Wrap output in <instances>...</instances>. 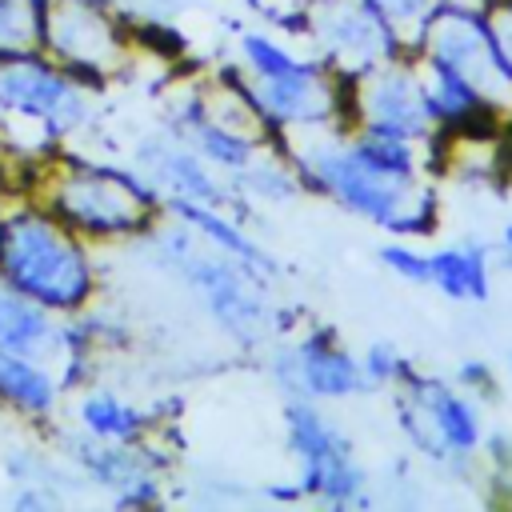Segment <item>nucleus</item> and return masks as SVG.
Segmentation results:
<instances>
[{"instance_id": "1", "label": "nucleus", "mask_w": 512, "mask_h": 512, "mask_svg": "<svg viewBox=\"0 0 512 512\" xmlns=\"http://www.w3.org/2000/svg\"><path fill=\"white\" fill-rule=\"evenodd\" d=\"M0 280L60 316H80L96 292V264L76 228L24 196L0 212Z\"/></svg>"}, {"instance_id": "2", "label": "nucleus", "mask_w": 512, "mask_h": 512, "mask_svg": "<svg viewBox=\"0 0 512 512\" xmlns=\"http://www.w3.org/2000/svg\"><path fill=\"white\" fill-rule=\"evenodd\" d=\"M24 196L44 204L84 240L140 236L160 220L164 208L160 192L140 172H120L76 156H48L32 172Z\"/></svg>"}, {"instance_id": "3", "label": "nucleus", "mask_w": 512, "mask_h": 512, "mask_svg": "<svg viewBox=\"0 0 512 512\" xmlns=\"http://www.w3.org/2000/svg\"><path fill=\"white\" fill-rule=\"evenodd\" d=\"M296 168L308 184L340 200L348 212L392 228V232H424L432 220V196L416 172H388L356 152L352 140H316L300 148Z\"/></svg>"}, {"instance_id": "4", "label": "nucleus", "mask_w": 512, "mask_h": 512, "mask_svg": "<svg viewBox=\"0 0 512 512\" xmlns=\"http://www.w3.org/2000/svg\"><path fill=\"white\" fill-rule=\"evenodd\" d=\"M152 236V260L180 276L200 304L208 308V316L240 344H256L264 340V332L272 328V312L260 296L264 280H256L252 272H244L232 256H224L220 248H212L204 236H196L184 220H172L164 228H148Z\"/></svg>"}, {"instance_id": "5", "label": "nucleus", "mask_w": 512, "mask_h": 512, "mask_svg": "<svg viewBox=\"0 0 512 512\" xmlns=\"http://www.w3.org/2000/svg\"><path fill=\"white\" fill-rule=\"evenodd\" d=\"M0 116L36 124L44 140L72 136L92 120V84L56 64L44 48L0 56Z\"/></svg>"}, {"instance_id": "6", "label": "nucleus", "mask_w": 512, "mask_h": 512, "mask_svg": "<svg viewBox=\"0 0 512 512\" xmlns=\"http://www.w3.org/2000/svg\"><path fill=\"white\" fill-rule=\"evenodd\" d=\"M40 48L96 88L128 60V28L112 0H44Z\"/></svg>"}, {"instance_id": "7", "label": "nucleus", "mask_w": 512, "mask_h": 512, "mask_svg": "<svg viewBox=\"0 0 512 512\" xmlns=\"http://www.w3.org/2000/svg\"><path fill=\"white\" fill-rule=\"evenodd\" d=\"M288 448L300 460V488L324 504H364L368 476L352 456V440L308 400H292L284 408Z\"/></svg>"}, {"instance_id": "8", "label": "nucleus", "mask_w": 512, "mask_h": 512, "mask_svg": "<svg viewBox=\"0 0 512 512\" xmlns=\"http://www.w3.org/2000/svg\"><path fill=\"white\" fill-rule=\"evenodd\" d=\"M416 48L420 56H432L460 72L492 112H512V72L500 64L480 12L436 4L424 32L416 36Z\"/></svg>"}, {"instance_id": "9", "label": "nucleus", "mask_w": 512, "mask_h": 512, "mask_svg": "<svg viewBox=\"0 0 512 512\" xmlns=\"http://www.w3.org/2000/svg\"><path fill=\"white\" fill-rule=\"evenodd\" d=\"M400 420H404L412 444L436 460H468L484 436L476 404L436 376L404 380Z\"/></svg>"}, {"instance_id": "10", "label": "nucleus", "mask_w": 512, "mask_h": 512, "mask_svg": "<svg viewBox=\"0 0 512 512\" xmlns=\"http://www.w3.org/2000/svg\"><path fill=\"white\" fill-rule=\"evenodd\" d=\"M352 116H356V124L392 128L412 140H424L436 124L424 80L404 60H384V64L352 76Z\"/></svg>"}, {"instance_id": "11", "label": "nucleus", "mask_w": 512, "mask_h": 512, "mask_svg": "<svg viewBox=\"0 0 512 512\" xmlns=\"http://www.w3.org/2000/svg\"><path fill=\"white\" fill-rule=\"evenodd\" d=\"M272 376L296 400H344L372 388L364 364L348 348H340L328 332H312L292 348H276Z\"/></svg>"}, {"instance_id": "12", "label": "nucleus", "mask_w": 512, "mask_h": 512, "mask_svg": "<svg viewBox=\"0 0 512 512\" xmlns=\"http://www.w3.org/2000/svg\"><path fill=\"white\" fill-rule=\"evenodd\" d=\"M312 32L328 60L352 68V76L396 60L400 52V36L364 0H320L312 12Z\"/></svg>"}, {"instance_id": "13", "label": "nucleus", "mask_w": 512, "mask_h": 512, "mask_svg": "<svg viewBox=\"0 0 512 512\" xmlns=\"http://www.w3.org/2000/svg\"><path fill=\"white\" fill-rule=\"evenodd\" d=\"M68 456L96 488L112 492V500L120 508H144V504L160 500L156 464L140 440L120 444V440H96L84 432V436L68 440Z\"/></svg>"}, {"instance_id": "14", "label": "nucleus", "mask_w": 512, "mask_h": 512, "mask_svg": "<svg viewBox=\"0 0 512 512\" xmlns=\"http://www.w3.org/2000/svg\"><path fill=\"white\" fill-rule=\"evenodd\" d=\"M136 172L160 192V200H200L228 204L224 184L212 176V164L184 136H148L136 148Z\"/></svg>"}, {"instance_id": "15", "label": "nucleus", "mask_w": 512, "mask_h": 512, "mask_svg": "<svg viewBox=\"0 0 512 512\" xmlns=\"http://www.w3.org/2000/svg\"><path fill=\"white\" fill-rule=\"evenodd\" d=\"M244 96L252 100L256 116L276 128H304L336 116V92L320 64H308L292 76H256Z\"/></svg>"}, {"instance_id": "16", "label": "nucleus", "mask_w": 512, "mask_h": 512, "mask_svg": "<svg viewBox=\"0 0 512 512\" xmlns=\"http://www.w3.org/2000/svg\"><path fill=\"white\" fill-rule=\"evenodd\" d=\"M0 348L36 356L44 364H56L64 356H80L76 340H72V320H64L60 312L28 300L24 292L8 288L0 280Z\"/></svg>"}, {"instance_id": "17", "label": "nucleus", "mask_w": 512, "mask_h": 512, "mask_svg": "<svg viewBox=\"0 0 512 512\" xmlns=\"http://www.w3.org/2000/svg\"><path fill=\"white\" fill-rule=\"evenodd\" d=\"M60 392L64 380L52 364L0 348V404L8 412H16L20 420H52V412L60 408Z\"/></svg>"}, {"instance_id": "18", "label": "nucleus", "mask_w": 512, "mask_h": 512, "mask_svg": "<svg viewBox=\"0 0 512 512\" xmlns=\"http://www.w3.org/2000/svg\"><path fill=\"white\" fill-rule=\"evenodd\" d=\"M164 208H168L176 220H184L196 236H204L212 248H220L224 256H232V260H236L244 272H252L256 280L276 276V260H272L236 220L220 216L216 204H200V200H164Z\"/></svg>"}, {"instance_id": "19", "label": "nucleus", "mask_w": 512, "mask_h": 512, "mask_svg": "<svg viewBox=\"0 0 512 512\" xmlns=\"http://www.w3.org/2000/svg\"><path fill=\"white\" fill-rule=\"evenodd\" d=\"M420 60H424L420 64V80H424V92H428L436 124H444V128H476L480 120L492 116V108L480 100V92L460 72H452L448 64H440L432 56H420Z\"/></svg>"}, {"instance_id": "20", "label": "nucleus", "mask_w": 512, "mask_h": 512, "mask_svg": "<svg viewBox=\"0 0 512 512\" xmlns=\"http://www.w3.org/2000/svg\"><path fill=\"white\" fill-rule=\"evenodd\" d=\"M432 260V288L448 300H488V252L480 244L440 248Z\"/></svg>"}, {"instance_id": "21", "label": "nucleus", "mask_w": 512, "mask_h": 512, "mask_svg": "<svg viewBox=\"0 0 512 512\" xmlns=\"http://www.w3.org/2000/svg\"><path fill=\"white\" fill-rule=\"evenodd\" d=\"M76 420L96 440L132 444V440H144V432H148V416L140 408L124 404L116 392H84L76 404Z\"/></svg>"}, {"instance_id": "22", "label": "nucleus", "mask_w": 512, "mask_h": 512, "mask_svg": "<svg viewBox=\"0 0 512 512\" xmlns=\"http://www.w3.org/2000/svg\"><path fill=\"white\" fill-rule=\"evenodd\" d=\"M44 36V0H0V56L36 52Z\"/></svg>"}, {"instance_id": "23", "label": "nucleus", "mask_w": 512, "mask_h": 512, "mask_svg": "<svg viewBox=\"0 0 512 512\" xmlns=\"http://www.w3.org/2000/svg\"><path fill=\"white\" fill-rule=\"evenodd\" d=\"M240 52H244V64H248L252 76H292V72L312 64V60L292 56L288 48H280L276 40H268L260 32H244L240 36Z\"/></svg>"}, {"instance_id": "24", "label": "nucleus", "mask_w": 512, "mask_h": 512, "mask_svg": "<svg viewBox=\"0 0 512 512\" xmlns=\"http://www.w3.org/2000/svg\"><path fill=\"white\" fill-rule=\"evenodd\" d=\"M236 184H244L260 200H288L296 192V180L288 176V168L280 160H260V156L244 172H236Z\"/></svg>"}, {"instance_id": "25", "label": "nucleus", "mask_w": 512, "mask_h": 512, "mask_svg": "<svg viewBox=\"0 0 512 512\" xmlns=\"http://www.w3.org/2000/svg\"><path fill=\"white\" fill-rule=\"evenodd\" d=\"M400 40H404V32H412L416 28V36L424 32V24H428V16L436 12V0H364Z\"/></svg>"}, {"instance_id": "26", "label": "nucleus", "mask_w": 512, "mask_h": 512, "mask_svg": "<svg viewBox=\"0 0 512 512\" xmlns=\"http://www.w3.org/2000/svg\"><path fill=\"white\" fill-rule=\"evenodd\" d=\"M380 264L388 272H396L400 280H408V284H432V260H428V252H416L408 244H384L380 248Z\"/></svg>"}, {"instance_id": "27", "label": "nucleus", "mask_w": 512, "mask_h": 512, "mask_svg": "<svg viewBox=\"0 0 512 512\" xmlns=\"http://www.w3.org/2000/svg\"><path fill=\"white\" fill-rule=\"evenodd\" d=\"M480 16H484V28L492 36V48H496L500 64L512 72V0H484Z\"/></svg>"}, {"instance_id": "28", "label": "nucleus", "mask_w": 512, "mask_h": 512, "mask_svg": "<svg viewBox=\"0 0 512 512\" xmlns=\"http://www.w3.org/2000/svg\"><path fill=\"white\" fill-rule=\"evenodd\" d=\"M364 376H368V384H396L408 368H404V360H400V352L392 348V344H368V352H364Z\"/></svg>"}, {"instance_id": "29", "label": "nucleus", "mask_w": 512, "mask_h": 512, "mask_svg": "<svg viewBox=\"0 0 512 512\" xmlns=\"http://www.w3.org/2000/svg\"><path fill=\"white\" fill-rule=\"evenodd\" d=\"M460 388H468V392H480V396H492V392H496V380H492L488 364H480V360H468V364L460 368Z\"/></svg>"}, {"instance_id": "30", "label": "nucleus", "mask_w": 512, "mask_h": 512, "mask_svg": "<svg viewBox=\"0 0 512 512\" xmlns=\"http://www.w3.org/2000/svg\"><path fill=\"white\" fill-rule=\"evenodd\" d=\"M504 244H508V248H512V224H508V228H504Z\"/></svg>"}, {"instance_id": "31", "label": "nucleus", "mask_w": 512, "mask_h": 512, "mask_svg": "<svg viewBox=\"0 0 512 512\" xmlns=\"http://www.w3.org/2000/svg\"><path fill=\"white\" fill-rule=\"evenodd\" d=\"M248 4H264V0H248Z\"/></svg>"}]
</instances>
